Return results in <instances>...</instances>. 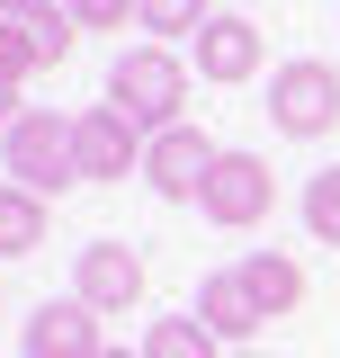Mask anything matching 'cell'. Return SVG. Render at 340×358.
I'll return each mask as SVG.
<instances>
[{
    "instance_id": "5",
    "label": "cell",
    "mask_w": 340,
    "mask_h": 358,
    "mask_svg": "<svg viewBox=\"0 0 340 358\" xmlns=\"http://www.w3.org/2000/svg\"><path fill=\"white\" fill-rule=\"evenodd\" d=\"M197 206H206V224H224V233H251V224L278 206V171H269L260 152H215Z\"/></svg>"
},
{
    "instance_id": "21",
    "label": "cell",
    "mask_w": 340,
    "mask_h": 358,
    "mask_svg": "<svg viewBox=\"0 0 340 358\" xmlns=\"http://www.w3.org/2000/svg\"><path fill=\"white\" fill-rule=\"evenodd\" d=\"M224 358H260V350H224Z\"/></svg>"
},
{
    "instance_id": "6",
    "label": "cell",
    "mask_w": 340,
    "mask_h": 358,
    "mask_svg": "<svg viewBox=\"0 0 340 358\" xmlns=\"http://www.w3.org/2000/svg\"><path fill=\"white\" fill-rule=\"evenodd\" d=\"M143 287H153V268H143L134 242H90L81 260H72V296H81L90 313H134Z\"/></svg>"
},
{
    "instance_id": "15",
    "label": "cell",
    "mask_w": 340,
    "mask_h": 358,
    "mask_svg": "<svg viewBox=\"0 0 340 358\" xmlns=\"http://www.w3.org/2000/svg\"><path fill=\"white\" fill-rule=\"evenodd\" d=\"M215 9L206 0H134V27H143V45H170V36H197Z\"/></svg>"
},
{
    "instance_id": "2",
    "label": "cell",
    "mask_w": 340,
    "mask_h": 358,
    "mask_svg": "<svg viewBox=\"0 0 340 358\" xmlns=\"http://www.w3.org/2000/svg\"><path fill=\"white\" fill-rule=\"evenodd\" d=\"M269 126L287 134V143H323L340 126V63H323V54L278 63L269 72Z\"/></svg>"
},
{
    "instance_id": "3",
    "label": "cell",
    "mask_w": 340,
    "mask_h": 358,
    "mask_svg": "<svg viewBox=\"0 0 340 358\" xmlns=\"http://www.w3.org/2000/svg\"><path fill=\"white\" fill-rule=\"evenodd\" d=\"M0 162L18 188H36V197H63L72 179H81V152H72V117L63 108H27L18 126L0 134Z\"/></svg>"
},
{
    "instance_id": "13",
    "label": "cell",
    "mask_w": 340,
    "mask_h": 358,
    "mask_svg": "<svg viewBox=\"0 0 340 358\" xmlns=\"http://www.w3.org/2000/svg\"><path fill=\"white\" fill-rule=\"evenodd\" d=\"M36 242H45V197L18 188V179H0V260H18V251H36Z\"/></svg>"
},
{
    "instance_id": "11",
    "label": "cell",
    "mask_w": 340,
    "mask_h": 358,
    "mask_svg": "<svg viewBox=\"0 0 340 358\" xmlns=\"http://www.w3.org/2000/svg\"><path fill=\"white\" fill-rule=\"evenodd\" d=\"M9 27L36 45V63H45V72H54V63H63L72 45H81V18H72L63 0H9Z\"/></svg>"
},
{
    "instance_id": "14",
    "label": "cell",
    "mask_w": 340,
    "mask_h": 358,
    "mask_svg": "<svg viewBox=\"0 0 340 358\" xmlns=\"http://www.w3.org/2000/svg\"><path fill=\"white\" fill-rule=\"evenodd\" d=\"M143 358H224V341L197 313H162V322H143Z\"/></svg>"
},
{
    "instance_id": "8",
    "label": "cell",
    "mask_w": 340,
    "mask_h": 358,
    "mask_svg": "<svg viewBox=\"0 0 340 358\" xmlns=\"http://www.w3.org/2000/svg\"><path fill=\"white\" fill-rule=\"evenodd\" d=\"M206 171H215V143L197 126H162L143 143V188H153V197H197Z\"/></svg>"
},
{
    "instance_id": "1",
    "label": "cell",
    "mask_w": 340,
    "mask_h": 358,
    "mask_svg": "<svg viewBox=\"0 0 340 358\" xmlns=\"http://www.w3.org/2000/svg\"><path fill=\"white\" fill-rule=\"evenodd\" d=\"M108 108H117L143 143L162 126H188V117H179V108H188V63H179L170 45H126V54L108 63Z\"/></svg>"
},
{
    "instance_id": "7",
    "label": "cell",
    "mask_w": 340,
    "mask_h": 358,
    "mask_svg": "<svg viewBox=\"0 0 340 358\" xmlns=\"http://www.w3.org/2000/svg\"><path fill=\"white\" fill-rule=\"evenodd\" d=\"M72 152H81V179H143V134L99 99L72 117Z\"/></svg>"
},
{
    "instance_id": "19",
    "label": "cell",
    "mask_w": 340,
    "mask_h": 358,
    "mask_svg": "<svg viewBox=\"0 0 340 358\" xmlns=\"http://www.w3.org/2000/svg\"><path fill=\"white\" fill-rule=\"evenodd\" d=\"M18 117H27V108H18V90H9V81H0V134H9V126H18Z\"/></svg>"
},
{
    "instance_id": "10",
    "label": "cell",
    "mask_w": 340,
    "mask_h": 358,
    "mask_svg": "<svg viewBox=\"0 0 340 358\" xmlns=\"http://www.w3.org/2000/svg\"><path fill=\"white\" fill-rule=\"evenodd\" d=\"M108 341H99V313L81 305V296H54V305H36V322H27V358H99Z\"/></svg>"
},
{
    "instance_id": "17",
    "label": "cell",
    "mask_w": 340,
    "mask_h": 358,
    "mask_svg": "<svg viewBox=\"0 0 340 358\" xmlns=\"http://www.w3.org/2000/svg\"><path fill=\"white\" fill-rule=\"evenodd\" d=\"M36 72H45V63H36V45H27L18 27H9V18H0V81H9V90H27Z\"/></svg>"
},
{
    "instance_id": "18",
    "label": "cell",
    "mask_w": 340,
    "mask_h": 358,
    "mask_svg": "<svg viewBox=\"0 0 340 358\" xmlns=\"http://www.w3.org/2000/svg\"><path fill=\"white\" fill-rule=\"evenodd\" d=\"M72 18H81V36H117V27H134V0H63Z\"/></svg>"
},
{
    "instance_id": "20",
    "label": "cell",
    "mask_w": 340,
    "mask_h": 358,
    "mask_svg": "<svg viewBox=\"0 0 340 358\" xmlns=\"http://www.w3.org/2000/svg\"><path fill=\"white\" fill-rule=\"evenodd\" d=\"M99 358H143V350H99Z\"/></svg>"
},
{
    "instance_id": "4",
    "label": "cell",
    "mask_w": 340,
    "mask_h": 358,
    "mask_svg": "<svg viewBox=\"0 0 340 358\" xmlns=\"http://www.w3.org/2000/svg\"><path fill=\"white\" fill-rule=\"evenodd\" d=\"M188 72H197L206 90H242V81L269 72V36H260L242 9H215L206 27L188 36Z\"/></svg>"
},
{
    "instance_id": "12",
    "label": "cell",
    "mask_w": 340,
    "mask_h": 358,
    "mask_svg": "<svg viewBox=\"0 0 340 358\" xmlns=\"http://www.w3.org/2000/svg\"><path fill=\"white\" fill-rule=\"evenodd\" d=\"M242 278H251V296H260V313H269V322L304 305V268L287 260V251H251V260H242Z\"/></svg>"
},
{
    "instance_id": "9",
    "label": "cell",
    "mask_w": 340,
    "mask_h": 358,
    "mask_svg": "<svg viewBox=\"0 0 340 358\" xmlns=\"http://www.w3.org/2000/svg\"><path fill=\"white\" fill-rule=\"evenodd\" d=\"M197 322H206L215 341L251 350V331L269 322V313H260V296H251V278H242V268H206V287H197Z\"/></svg>"
},
{
    "instance_id": "22",
    "label": "cell",
    "mask_w": 340,
    "mask_h": 358,
    "mask_svg": "<svg viewBox=\"0 0 340 358\" xmlns=\"http://www.w3.org/2000/svg\"><path fill=\"white\" fill-rule=\"evenodd\" d=\"M0 18H9V0H0Z\"/></svg>"
},
{
    "instance_id": "16",
    "label": "cell",
    "mask_w": 340,
    "mask_h": 358,
    "mask_svg": "<svg viewBox=\"0 0 340 358\" xmlns=\"http://www.w3.org/2000/svg\"><path fill=\"white\" fill-rule=\"evenodd\" d=\"M304 233L340 251V162H332V171H313V179H304Z\"/></svg>"
}]
</instances>
